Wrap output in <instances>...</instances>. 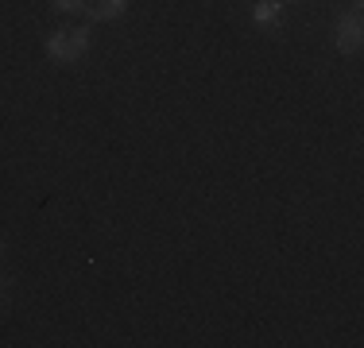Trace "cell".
<instances>
[{"mask_svg":"<svg viewBox=\"0 0 364 348\" xmlns=\"http://www.w3.org/2000/svg\"><path fill=\"white\" fill-rule=\"evenodd\" d=\"M85 47H90V31L85 28H63L47 39V55L55 62H74V58L85 55Z\"/></svg>","mask_w":364,"mask_h":348,"instance_id":"cell-1","label":"cell"},{"mask_svg":"<svg viewBox=\"0 0 364 348\" xmlns=\"http://www.w3.org/2000/svg\"><path fill=\"white\" fill-rule=\"evenodd\" d=\"M337 47L341 50H357L360 47V12H349L337 23Z\"/></svg>","mask_w":364,"mask_h":348,"instance_id":"cell-2","label":"cell"},{"mask_svg":"<svg viewBox=\"0 0 364 348\" xmlns=\"http://www.w3.org/2000/svg\"><path fill=\"white\" fill-rule=\"evenodd\" d=\"M128 8V0H85V12L93 16V20H112V16H120Z\"/></svg>","mask_w":364,"mask_h":348,"instance_id":"cell-3","label":"cell"},{"mask_svg":"<svg viewBox=\"0 0 364 348\" xmlns=\"http://www.w3.org/2000/svg\"><path fill=\"white\" fill-rule=\"evenodd\" d=\"M252 16L259 23H272V20H279V16H283V4H279V0H259Z\"/></svg>","mask_w":364,"mask_h":348,"instance_id":"cell-4","label":"cell"},{"mask_svg":"<svg viewBox=\"0 0 364 348\" xmlns=\"http://www.w3.org/2000/svg\"><path fill=\"white\" fill-rule=\"evenodd\" d=\"M50 4H55L58 12H77V8H85L82 0H50Z\"/></svg>","mask_w":364,"mask_h":348,"instance_id":"cell-5","label":"cell"}]
</instances>
